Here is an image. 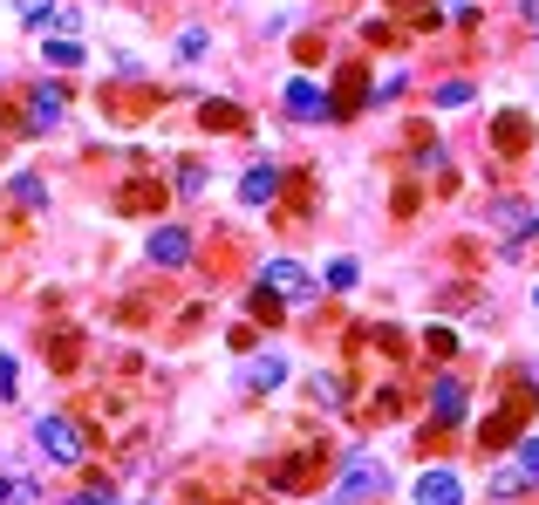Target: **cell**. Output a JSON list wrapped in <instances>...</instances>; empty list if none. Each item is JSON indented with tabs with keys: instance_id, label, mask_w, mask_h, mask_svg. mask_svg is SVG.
Wrapping results in <instances>:
<instances>
[{
	"instance_id": "6da1fadb",
	"label": "cell",
	"mask_w": 539,
	"mask_h": 505,
	"mask_svg": "<svg viewBox=\"0 0 539 505\" xmlns=\"http://www.w3.org/2000/svg\"><path fill=\"white\" fill-rule=\"evenodd\" d=\"M35 444L48 465H82L89 458V444H82V430L69 417H35Z\"/></svg>"
},
{
	"instance_id": "7a4b0ae2",
	"label": "cell",
	"mask_w": 539,
	"mask_h": 505,
	"mask_svg": "<svg viewBox=\"0 0 539 505\" xmlns=\"http://www.w3.org/2000/svg\"><path fill=\"white\" fill-rule=\"evenodd\" d=\"M192 253H198L192 226H157V233L144 239V260H151V267H185Z\"/></svg>"
},
{
	"instance_id": "3957f363",
	"label": "cell",
	"mask_w": 539,
	"mask_h": 505,
	"mask_svg": "<svg viewBox=\"0 0 539 505\" xmlns=\"http://www.w3.org/2000/svg\"><path fill=\"white\" fill-rule=\"evenodd\" d=\"M383 492H389V471L362 458V465H348V478L335 485V505H355V499H383Z\"/></svg>"
},
{
	"instance_id": "277c9868",
	"label": "cell",
	"mask_w": 539,
	"mask_h": 505,
	"mask_svg": "<svg viewBox=\"0 0 539 505\" xmlns=\"http://www.w3.org/2000/svg\"><path fill=\"white\" fill-rule=\"evenodd\" d=\"M260 287H273L280 301H308V294H314L308 267H294V260H267V273H260Z\"/></svg>"
},
{
	"instance_id": "5b68a950",
	"label": "cell",
	"mask_w": 539,
	"mask_h": 505,
	"mask_svg": "<svg viewBox=\"0 0 539 505\" xmlns=\"http://www.w3.org/2000/svg\"><path fill=\"white\" fill-rule=\"evenodd\" d=\"M464 403H471V389H464L458 376H437V383H430V417H437V424H458Z\"/></svg>"
},
{
	"instance_id": "8992f818",
	"label": "cell",
	"mask_w": 539,
	"mask_h": 505,
	"mask_svg": "<svg viewBox=\"0 0 539 505\" xmlns=\"http://www.w3.org/2000/svg\"><path fill=\"white\" fill-rule=\"evenodd\" d=\"M362 103H369V76H362V69L348 62V69H342V82H335V96H328V110H335V123H342V117H355Z\"/></svg>"
},
{
	"instance_id": "52a82bcc",
	"label": "cell",
	"mask_w": 539,
	"mask_h": 505,
	"mask_svg": "<svg viewBox=\"0 0 539 505\" xmlns=\"http://www.w3.org/2000/svg\"><path fill=\"white\" fill-rule=\"evenodd\" d=\"M287 383V355H246V369H239V389H280Z\"/></svg>"
},
{
	"instance_id": "ba28073f",
	"label": "cell",
	"mask_w": 539,
	"mask_h": 505,
	"mask_svg": "<svg viewBox=\"0 0 539 505\" xmlns=\"http://www.w3.org/2000/svg\"><path fill=\"white\" fill-rule=\"evenodd\" d=\"M417 505H464V485H458V471H424L417 478Z\"/></svg>"
},
{
	"instance_id": "9c48e42d",
	"label": "cell",
	"mask_w": 539,
	"mask_h": 505,
	"mask_svg": "<svg viewBox=\"0 0 539 505\" xmlns=\"http://www.w3.org/2000/svg\"><path fill=\"white\" fill-rule=\"evenodd\" d=\"M519 424H526V396H512L499 417H485V437H478V444H485V451H499V444L519 437Z\"/></svg>"
},
{
	"instance_id": "30bf717a",
	"label": "cell",
	"mask_w": 539,
	"mask_h": 505,
	"mask_svg": "<svg viewBox=\"0 0 539 505\" xmlns=\"http://www.w3.org/2000/svg\"><path fill=\"white\" fill-rule=\"evenodd\" d=\"M62 110H69V103H62V89H48V82H41V89H28V123H21V130H55Z\"/></svg>"
},
{
	"instance_id": "8fae6325",
	"label": "cell",
	"mask_w": 539,
	"mask_h": 505,
	"mask_svg": "<svg viewBox=\"0 0 539 505\" xmlns=\"http://www.w3.org/2000/svg\"><path fill=\"white\" fill-rule=\"evenodd\" d=\"M492 144H499L505 157H519L526 144H533V117H526V110H505V117L492 123Z\"/></svg>"
},
{
	"instance_id": "7c38bea8",
	"label": "cell",
	"mask_w": 539,
	"mask_h": 505,
	"mask_svg": "<svg viewBox=\"0 0 539 505\" xmlns=\"http://www.w3.org/2000/svg\"><path fill=\"white\" fill-rule=\"evenodd\" d=\"M287 110H294V117H321V123H335L328 96H321V89H314L308 76H301V82H287Z\"/></svg>"
},
{
	"instance_id": "4fadbf2b",
	"label": "cell",
	"mask_w": 539,
	"mask_h": 505,
	"mask_svg": "<svg viewBox=\"0 0 539 505\" xmlns=\"http://www.w3.org/2000/svg\"><path fill=\"white\" fill-rule=\"evenodd\" d=\"M239 198H246V205H273V198H280V171H273V164H253V171L239 178Z\"/></svg>"
},
{
	"instance_id": "5bb4252c",
	"label": "cell",
	"mask_w": 539,
	"mask_h": 505,
	"mask_svg": "<svg viewBox=\"0 0 539 505\" xmlns=\"http://www.w3.org/2000/svg\"><path fill=\"white\" fill-rule=\"evenodd\" d=\"M151 205H164V185H123V192H116V212H151Z\"/></svg>"
},
{
	"instance_id": "9a60e30c",
	"label": "cell",
	"mask_w": 539,
	"mask_h": 505,
	"mask_svg": "<svg viewBox=\"0 0 539 505\" xmlns=\"http://www.w3.org/2000/svg\"><path fill=\"white\" fill-rule=\"evenodd\" d=\"M198 123H205V130H246V110H239V103H205V110H198Z\"/></svg>"
},
{
	"instance_id": "2e32d148",
	"label": "cell",
	"mask_w": 539,
	"mask_h": 505,
	"mask_svg": "<svg viewBox=\"0 0 539 505\" xmlns=\"http://www.w3.org/2000/svg\"><path fill=\"white\" fill-rule=\"evenodd\" d=\"M526 485H533V478H526V471H519V465H499V471H492V478H485V492H492V499H519Z\"/></svg>"
},
{
	"instance_id": "e0dca14e",
	"label": "cell",
	"mask_w": 539,
	"mask_h": 505,
	"mask_svg": "<svg viewBox=\"0 0 539 505\" xmlns=\"http://www.w3.org/2000/svg\"><path fill=\"white\" fill-rule=\"evenodd\" d=\"M41 55H48V69H76V62H82V41L55 35V41H41Z\"/></svg>"
},
{
	"instance_id": "ac0fdd59",
	"label": "cell",
	"mask_w": 539,
	"mask_h": 505,
	"mask_svg": "<svg viewBox=\"0 0 539 505\" xmlns=\"http://www.w3.org/2000/svg\"><path fill=\"white\" fill-rule=\"evenodd\" d=\"M14 198L21 205H48V185H41L35 171H14Z\"/></svg>"
},
{
	"instance_id": "d6986e66",
	"label": "cell",
	"mask_w": 539,
	"mask_h": 505,
	"mask_svg": "<svg viewBox=\"0 0 539 505\" xmlns=\"http://www.w3.org/2000/svg\"><path fill=\"white\" fill-rule=\"evenodd\" d=\"M471 103V82H437V110H458Z\"/></svg>"
},
{
	"instance_id": "ffe728a7",
	"label": "cell",
	"mask_w": 539,
	"mask_h": 505,
	"mask_svg": "<svg viewBox=\"0 0 539 505\" xmlns=\"http://www.w3.org/2000/svg\"><path fill=\"white\" fill-rule=\"evenodd\" d=\"M424 349L444 362V355H458V335H451V328H430V335H424Z\"/></svg>"
},
{
	"instance_id": "44dd1931",
	"label": "cell",
	"mask_w": 539,
	"mask_h": 505,
	"mask_svg": "<svg viewBox=\"0 0 539 505\" xmlns=\"http://www.w3.org/2000/svg\"><path fill=\"white\" fill-rule=\"evenodd\" d=\"M308 396H321V403H342V383H335V376H321V369H314V376H308Z\"/></svg>"
},
{
	"instance_id": "7402d4cb",
	"label": "cell",
	"mask_w": 539,
	"mask_h": 505,
	"mask_svg": "<svg viewBox=\"0 0 539 505\" xmlns=\"http://www.w3.org/2000/svg\"><path fill=\"white\" fill-rule=\"evenodd\" d=\"M280 308H287V301H280L273 287H260V294H253V314H260V321H280Z\"/></svg>"
},
{
	"instance_id": "603a6c76",
	"label": "cell",
	"mask_w": 539,
	"mask_h": 505,
	"mask_svg": "<svg viewBox=\"0 0 539 505\" xmlns=\"http://www.w3.org/2000/svg\"><path fill=\"white\" fill-rule=\"evenodd\" d=\"M205 41H212L205 28H185V35H178V55H185V62H198V55H205Z\"/></svg>"
},
{
	"instance_id": "cb8c5ba5",
	"label": "cell",
	"mask_w": 539,
	"mask_h": 505,
	"mask_svg": "<svg viewBox=\"0 0 539 505\" xmlns=\"http://www.w3.org/2000/svg\"><path fill=\"white\" fill-rule=\"evenodd\" d=\"M519 471L539 485V437H519Z\"/></svg>"
},
{
	"instance_id": "d4e9b609",
	"label": "cell",
	"mask_w": 539,
	"mask_h": 505,
	"mask_svg": "<svg viewBox=\"0 0 539 505\" xmlns=\"http://www.w3.org/2000/svg\"><path fill=\"white\" fill-rule=\"evenodd\" d=\"M178 192H185V198L205 192V171H198V164H178Z\"/></svg>"
},
{
	"instance_id": "484cf974",
	"label": "cell",
	"mask_w": 539,
	"mask_h": 505,
	"mask_svg": "<svg viewBox=\"0 0 539 505\" xmlns=\"http://www.w3.org/2000/svg\"><path fill=\"white\" fill-rule=\"evenodd\" d=\"M355 273H362V267H355V260H335V267H328V287L342 294V287H355Z\"/></svg>"
},
{
	"instance_id": "4316f807",
	"label": "cell",
	"mask_w": 539,
	"mask_h": 505,
	"mask_svg": "<svg viewBox=\"0 0 539 505\" xmlns=\"http://www.w3.org/2000/svg\"><path fill=\"white\" fill-rule=\"evenodd\" d=\"M55 35H69V41L82 35V14H76V7H55Z\"/></svg>"
},
{
	"instance_id": "83f0119b",
	"label": "cell",
	"mask_w": 539,
	"mask_h": 505,
	"mask_svg": "<svg viewBox=\"0 0 539 505\" xmlns=\"http://www.w3.org/2000/svg\"><path fill=\"white\" fill-rule=\"evenodd\" d=\"M14 376H21V369H14V355H0V403H14Z\"/></svg>"
},
{
	"instance_id": "f1b7e54d",
	"label": "cell",
	"mask_w": 539,
	"mask_h": 505,
	"mask_svg": "<svg viewBox=\"0 0 539 505\" xmlns=\"http://www.w3.org/2000/svg\"><path fill=\"white\" fill-rule=\"evenodd\" d=\"M14 492H21V478H0V505L14 499Z\"/></svg>"
},
{
	"instance_id": "f546056e",
	"label": "cell",
	"mask_w": 539,
	"mask_h": 505,
	"mask_svg": "<svg viewBox=\"0 0 539 505\" xmlns=\"http://www.w3.org/2000/svg\"><path fill=\"white\" fill-rule=\"evenodd\" d=\"M76 505H116V499H103V492H89V499H76Z\"/></svg>"
},
{
	"instance_id": "4dcf8cb0",
	"label": "cell",
	"mask_w": 539,
	"mask_h": 505,
	"mask_svg": "<svg viewBox=\"0 0 539 505\" xmlns=\"http://www.w3.org/2000/svg\"><path fill=\"white\" fill-rule=\"evenodd\" d=\"M533 301H539V287H533Z\"/></svg>"
}]
</instances>
